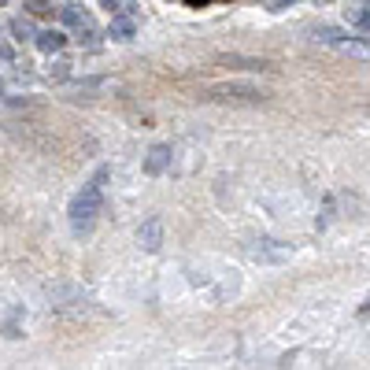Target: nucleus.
I'll return each mask as SVG.
<instances>
[{
	"label": "nucleus",
	"mask_w": 370,
	"mask_h": 370,
	"mask_svg": "<svg viewBox=\"0 0 370 370\" xmlns=\"http://www.w3.org/2000/svg\"><path fill=\"white\" fill-rule=\"evenodd\" d=\"M104 182H108V167H96V174L74 192V200H71V207H67L71 230H74L78 237H86V233L96 226L100 212H104Z\"/></svg>",
	"instance_id": "obj_1"
},
{
	"label": "nucleus",
	"mask_w": 370,
	"mask_h": 370,
	"mask_svg": "<svg viewBox=\"0 0 370 370\" xmlns=\"http://www.w3.org/2000/svg\"><path fill=\"white\" fill-rule=\"evenodd\" d=\"M263 89L252 82H215L204 89V100H219V104H263Z\"/></svg>",
	"instance_id": "obj_2"
},
{
	"label": "nucleus",
	"mask_w": 370,
	"mask_h": 370,
	"mask_svg": "<svg viewBox=\"0 0 370 370\" xmlns=\"http://www.w3.org/2000/svg\"><path fill=\"white\" fill-rule=\"evenodd\" d=\"M59 19L78 30V41H86V45L96 41V26H93V19H89V15L78 8V4H59Z\"/></svg>",
	"instance_id": "obj_3"
},
{
	"label": "nucleus",
	"mask_w": 370,
	"mask_h": 370,
	"mask_svg": "<svg viewBox=\"0 0 370 370\" xmlns=\"http://www.w3.org/2000/svg\"><path fill=\"white\" fill-rule=\"evenodd\" d=\"M137 245L144 248V252H159V245H163V219H144L141 226H137Z\"/></svg>",
	"instance_id": "obj_4"
},
{
	"label": "nucleus",
	"mask_w": 370,
	"mask_h": 370,
	"mask_svg": "<svg viewBox=\"0 0 370 370\" xmlns=\"http://www.w3.org/2000/svg\"><path fill=\"white\" fill-rule=\"evenodd\" d=\"M130 8V4H126ZM108 34L115 37V41H134L137 34V23H134V8L130 11H119V15H111V23H108Z\"/></svg>",
	"instance_id": "obj_5"
},
{
	"label": "nucleus",
	"mask_w": 370,
	"mask_h": 370,
	"mask_svg": "<svg viewBox=\"0 0 370 370\" xmlns=\"http://www.w3.org/2000/svg\"><path fill=\"white\" fill-rule=\"evenodd\" d=\"M170 167V144H152L149 156H144V174H152V178H159Z\"/></svg>",
	"instance_id": "obj_6"
},
{
	"label": "nucleus",
	"mask_w": 370,
	"mask_h": 370,
	"mask_svg": "<svg viewBox=\"0 0 370 370\" xmlns=\"http://www.w3.org/2000/svg\"><path fill=\"white\" fill-rule=\"evenodd\" d=\"M34 45L41 48L45 56H56L63 45H67V34H63V30H41V34L34 37Z\"/></svg>",
	"instance_id": "obj_7"
},
{
	"label": "nucleus",
	"mask_w": 370,
	"mask_h": 370,
	"mask_svg": "<svg viewBox=\"0 0 370 370\" xmlns=\"http://www.w3.org/2000/svg\"><path fill=\"white\" fill-rule=\"evenodd\" d=\"M311 34H315V41H323V45H333V48H337V45H341V41L348 37L341 26H326V23H323V26H315Z\"/></svg>",
	"instance_id": "obj_8"
},
{
	"label": "nucleus",
	"mask_w": 370,
	"mask_h": 370,
	"mask_svg": "<svg viewBox=\"0 0 370 370\" xmlns=\"http://www.w3.org/2000/svg\"><path fill=\"white\" fill-rule=\"evenodd\" d=\"M345 19H348V26H356V30H370V4L345 8Z\"/></svg>",
	"instance_id": "obj_9"
},
{
	"label": "nucleus",
	"mask_w": 370,
	"mask_h": 370,
	"mask_svg": "<svg viewBox=\"0 0 370 370\" xmlns=\"http://www.w3.org/2000/svg\"><path fill=\"white\" fill-rule=\"evenodd\" d=\"M219 63H233V67H241V71H267V59H252V56H219Z\"/></svg>",
	"instance_id": "obj_10"
},
{
	"label": "nucleus",
	"mask_w": 370,
	"mask_h": 370,
	"mask_svg": "<svg viewBox=\"0 0 370 370\" xmlns=\"http://www.w3.org/2000/svg\"><path fill=\"white\" fill-rule=\"evenodd\" d=\"M8 30H11V37H15V41H34V37H37V34H34V23H30L26 15H23V19H11Z\"/></svg>",
	"instance_id": "obj_11"
},
{
	"label": "nucleus",
	"mask_w": 370,
	"mask_h": 370,
	"mask_svg": "<svg viewBox=\"0 0 370 370\" xmlns=\"http://www.w3.org/2000/svg\"><path fill=\"white\" fill-rule=\"evenodd\" d=\"M74 89L82 93V96H93V93L108 89V78H104V74H96V78H82V82H74Z\"/></svg>",
	"instance_id": "obj_12"
},
{
	"label": "nucleus",
	"mask_w": 370,
	"mask_h": 370,
	"mask_svg": "<svg viewBox=\"0 0 370 370\" xmlns=\"http://www.w3.org/2000/svg\"><path fill=\"white\" fill-rule=\"evenodd\" d=\"M337 48H341V52H348V56H359V59H370V45L366 41H356V37H345L341 45H337Z\"/></svg>",
	"instance_id": "obj_13"
},
{
	"label": "nucleus",
	"mask_w": 370,
	"mask_h": 370,
	"mask_svg": "<svg viewBox=\"0 0 370 370\" xmlns=\"http://www.w3.org/2000/svg\"><path fill=\"white\" fill-rule=\"evenodd\" d=\"M48 78H52V82H67V78H71V63L67 59H56L52 67H48Z\"/></svg>",
	"instance_id": "obj_14"
},
{
	"label": "nucleus",
	"mask_w": 370,
	"mask_h": 370,
	"mask_svg": "<svg viewBox=\"0 0 370 370\" xmlns=\"http://www.w3.org/2000/svg\"><path fill=\"white\" fill-rule=\"evenodd\" d=\"M26 4H30V11H34V15H48V11H52V0H26Z\"/></svg>",
	"instance_id": "obj_15"
},
{
	"label": "nucleus",
	"mask_w": 370,
	"mask_h": 370,
	"mask_svg": "<svg viewBox=\"0 0 370 370\" xmlns=\"http://www.w3.org/2000/svg\"><path fill=\"white\" fill-rule=\"evenodd\" d=\"M289 4H296V0H270V11H285Z\"/></svg>",
	"instance_id": "obj_16"
},
{
	"label": "nucleus",
	"mask_w": 370,
	"mask_h": 370,
	"mask_svg": "<svg viewBox=\"0 0 370 370\" xmlns=\"http://www.w3.org/2000/svg\"><path fill=\"white\" fill-rule=\"evenodd\" d=\"M363 315H370V296H366V303H363V308H359Z\"/></svg>",
	"instance_id": "obj_17"
},
{
	"label": "nucleus",
	"mask_w": 370,
	"mask_h": 370,
	"mask_svg": "<svg viewBox=\"0 0 370 370\" xmlns=\"http://www.w3.org/2000/svg\"><path fill=\"white\" fill-rule=\"evenodd\" d=\"M0 93H4V78H0Z\"/></svg>",
	"instance_id": "obj_18"
},
{
	"label": "nucleus",
	"mask_w": 370,
	"mask_h": 370,
	"mask_svg": "<svg viewBox=\"0 0 370 370\" xmlns=\"http://www.w3.org/2000/svg\"><path fill=\"white\" fill-rule=\"evenodd\" d=\"M359 4H370V0H359Z\"/></svg>",
	"instance_id": "obj_19"
},
{
	"label": "nucleus",
	"mask_w": 370,
	"mask_h": 370,
	"mask_svg": "<svg viewBox=\"0 0 370 370\" xmlns=\"http://www.w3.org/2000/svg\"><path fill=\"white\" fill-rule=\"evenodd\" d=\"M0 4H8V0H0Z\"/></svg>",
	"instance_id": "obj_20"
}]
</instances>
